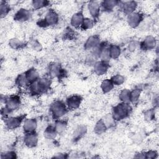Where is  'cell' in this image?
Wrapping results in <instances>:
<instances>
[{
	"label": "cell",
	"instance_id": "6da1fadb",
	"mask_svg": "<svg viewBox=\"0 0 159 159\" xmlns=\"http://www.w3.org/2000/svg\"><path fill=\"white\" fill-rule=\"evenodd\" d=\"M52 84V78L49 76L40 77L37 80L32 82L28 86V89L31 94L39 95L48 91Z\"/></svg>",
	"mask_w": 159,
	"mask_h": 159
},
{
	"label": "cell",
	"instance_id": "7a4b0ae2",
	"mask_svg": "<svg viewBox=\"0 0 159 159\" xmlns=\"http://www.w3.org/2000/svg\"><path fill=\"white\" fill-rule=\"evenodd\" d=\"M132 109L130 103L120 102L113 107L111 114L116 121H120L127 118L130 114Z\"/></svg>",
	"mask_w": 159,
	"mask_h": 159
},
{
	"label": "cell",
	"instance_id": "3957f363",
	"mask_svg": "<svg viewBox=\"0 0 159 159\" xmlns=\"http://www.w3.org/2000/svg\"><path fill=\"white\" fill-rule=\"evenodd\" d=\"M68 109L66 103L60 100L54 101L50 106V112L55 120L64 116L67 113Z\"/></svg>",
	"mask_w": 159,
	"mask_h": 159
},
{
	"label": "cell",
	"instance_id": "277c9868",
	"mask_svg": "<svg viewBox=\"0 0 159 159\" xmlns=\"http://www.w3.org/2000/svg\"><path fill=\"white\" fill-rule=\"evenodd\" d=\"M59 15L54 9H49L45 14L43 19H40L37 24L42 27H46L48 26H53L57 24L59 21Z\"/></svg>",
	"mask_w": 159,
	"mask_h": 159
},
{
	"label": "cell",
	"instance_id": "5b68a950",
	"mask_svg": "<svg viewBox=\"0 0 159 159\" xmlns=\"http://www.w3.org/2000/svg\"><path fill=\"white\" fill-rule=\"evenodd\" d=\"M4 106L13 111L18 109L21 104V99L17 94H12L4 98Z\"/></svg>",
	"mask_w": 159,
	"mask_h": 159
},
{
	"label": "cell",
	"instance_id": "8992f818",
	"mask_svg": "<svg viewBox=\"0 0 159 159\" xmlns=\"http://www.w3.org/2000/svg\"><path fill=\"white\" fill-rule=\"evenodd\" d=\"M24 119V116H12L4 119V124L7 129L14 130L20 127V125L23 123Z\"/></svg>",
	"mask_w": 159,
	"mask_h": 159
},
{
	"label": "cell",
	"instance_id": "52a82bcc",
	"mask_svg": "<svg viewBox=\"0 0 159 159\" xmlns=\"http://www.w3.org/2000/svg\"><path fill=\"white\" fill-rule=\"evenodd\" d=\"M137 2L135 1H119L117 6L120 10L125 15L129 14L136 11L137 7Z\"/></svg>",
	"mask_w": 159,
	"mask_h": 159
},
{
	"label": "cell",
	"instance_id": "ba28073f",
	"mask_svg": "<svg viewBox=\"0 0 159 159\" xmlns=\"http://www.w3.org/2000/svg\"><path fill=\"white\" fill-rule=\"evenodd\" d=\"M157 46V41L153 35H148L146 36L143 40L139 43V47L143 51H149L153 49Z\"/></svg>",
	"mask_w": 159,
	"mask_h": 159
},
{
	"label": "cell",
	"instance_id": "9c48e42d",
	"mask_svg": "<svg viewBox=\"0 0 159 159\" xmlns=\"http://www.w3.org/2000/svg\"><path fill=\"white\" fill-rule=\"evenodd\" d=\"M143 19V14L139 11H135L127 16V22L132 28L137 27Z\"/></svg>",
	"mask_w": 159,
	"mask_h": 159
},
{
	"label": "cell",
	"instance_id": "30bf717a",
	"mask_svg": "<svg viewBox=\"0 0 159 159\" xmlns=\"http://www.w3.org/2000/svg\"><path fill=\"white\" fill-rule=\"evenodd\" d=\"M48 74L50 78H60L64 74V70L61 65L57 62H53L48 65Z\"/></svg>",
	"mask_w": 159,
	"mask_h": 159
},
{
	"label": "cell",
	"instance_id": "8fae6325",
	"mask_svg": "<svg viewBox=\"0 0 159 159\" xmlns=\"http://www.w3.org/2000/svg\"><path fill=\"white\" fill-rule=\"evenodd\" d=\"M32 17V13L30 11L25 8L19 9L14 14V20L19 22H24L30 19Z\"/></svg>",
	"mask_w": 159,
	"mask_h": 159
},
{
	"label": "cell",
	"instance_id": "7c38bea8",
	"mask_svg": "<svg viewBox=\"0 0 159 159\" xmlns=\"http://www.w3.org/2000/svg\"><path fill=\"white\" fill-rule=\"evenodd\" d=\"M93 71L96 75L102 76L105 75L109 68V62L98 60L93 66Z\"/></svg>",
	"mask_w": 159,
	"mask_h": 159
},
{
	"label": "cell",
	"instance_id": "4fadbf2b",
	"mask_svg": "<svg viewBox=\"0 0 159 159\" xmlns=\"http://www.w3.org/2000/svg\"><path fill=\"white\" fill-rule=\"evenodd\" d=\"M24 143L29 148L35 147L39 142V137L36 132L25 133L24 136Z\"/></svg>",
	"mask_w": 159,
	"mask_h": 159
},
{
	"label": "cell",
	"instance_id": "5bb4252c",
	"mask_svg": "<svg viewBox=\"0 0 159 159\" xmlns=\"http://www.w3.org/2000/svg\"><path fill=\"white\" fill-rule=\"evenodd\" d=\"M83 98L81 96L78 94H73L69 96L66 100V104L68 109H78L81 105Z\"/></svg>",
	"mask_w": 159,
	"mask_h": 159
},
{
	"label": "cell",
	"instance_id": "9a60e30c",
	"mask_svg": "<svg viewBox=\"0 0 159 159\" xmlns=\"http://www.w3.org/2000/svg\"><path fill=\"white\" fill-rule=\"evenodd\" d=\"M37 125V120L35 118H27L22 123V128L25 133L35 132Z\"/></svg>",
	"mask_w": 159,
	"mask_h": 159
},
{
	"label": "cell",
	"instance_id": "2e32d148",
	"mask_svg": "<svg viewBox=\"0 0 159 159\" xmlns=\"http://www.w3.org/2000/svg\"><path fill=\"white\" fill-rule=\"evenodd\" d=\"M100 3L96 1H91L88 4V10L92 19L94 20L98 18L101 12Z\"/></svg>",
	"mask_w": 159,
	"mask_h": 159
},
{
	"label": "cell",
	"instance_id": "e0dca14e",
	"mask_svg": "<svg viewBox=\"0 0 159 159\" xmlns=\"http://www.w3.org/2000/svg\"><path fill=\"white\" fill-rule=\"evenodd\" d=\"M100 41V37L98 35H93L89 36L86 40L84 44V48L87 51H91L96 45H98Z\"/></svg>",
	"mask_w": 159,
	"mask_h": 159
},
{
	"label": "cell",
	"instance_id": "ac0fdd59",
	"mask_svg": "<svg viewBox=\"0 0 159 159\" xmlns=\"http://www.w3.org/2000/svg\"><path fill=\"white\" fill-rule=\"evenodd\" d=\"M84 15L82 12L79 11L74 13L70 19V24L75 28H79L81 27L84 20Z\"/></svg>",
	"mask_w": 159,
	"mask_h": 159
},
{
	"label": "cell",
	"instance_id": "d6986e66",
	"mask_svg": "<svg viewBox=\"0 0 159 159\" xmlns=\"http://www.w3.org/2000/svg\"><path fill=\"white\" fill-rule=\"evenodd\" d=\"M119 1L116 0H106L100 3L101 9L106 12H111L117 6Z\"/></svg>",
	"mask_w": 159,
	"mask_h": 159
},
{
	"label": "cell",
	"instance_id": "ffe728a7",
	"mask_svg": "<svg viewBox=\"0 0 159 159\" xmlns=\"http://www.w3.org/2000/svg\"><path fill=\"white\" fill-rule=\"evenodd\" d=\"M58 135L56 130L55 129V127L53 125H48L45 128L43 132V136L44 137L49 140H53L56 138L57 135Z\"/></svg>",
	"mask_w": 159,
	"mask_h": 159
},
{
	"label": "cell",
	"instance_id": "44dd1931",
	"mask_svg": "<svg viewBox=\"0 0 159 159\" xmlns=\"http://www.w3.org/2000/svg\"><path fill=\"white\" fill-rule=\"evenodd\" d=\"M68 125L67 121L66 120L58 119L55 120V122L53 125L55 129L56 130L58 134H60L65 132V130L66 129Z\"/></svg>",
	"mask_w": 159,
	"mask_h": 159
},
{
	"label": "cell",
	"instance_id": "7402d4cb",
	"mask_svg": "<svg viewBox=\"0 0 159 159\" xmlns=\"http://www.w3.org/2000/svg\"><path fill=\"white\" fill-rule=\"evenodd\" d=\"M114 87L111 79H104L102 81L100 85V88L102 92L104 94L111 92Z\"/></svg>",
	"mask_w": 159,
	"mask_h": 159
},
{
	"label": "cell",
	"instance_id": "603a6c76",
	"mask_svg": "<svg viewBox=\"0 0 159 159\" xmlns=\"http://www.w3.org/2000/svg\"><path fill=\"white\" fill-rule=\"evenodd\" d=\"M16 84L19 88H28L30 84L25 73L19 75L16 79Z\"/></svg>",
	"mask_w": 159,
	"mask_h": 159
},
{
	"label": "cell",
	"instance_id": "cb8c5ba5",
	"mask_svg": "<svg viewBox=\"0 0 159 159\" xmlns=\"http://www.w3.org/2000/svg\"><path fill=\"white\" fill-rule=\"evenodd\" d=\"M109 51L111 59H117L121 54V48L120 46L117 45H109Z\"/></svg>",
	"mask_w": 159,
	"mask_h": 159
},
{
	"label": "cell",
	"instance_id": "d4e9b609",
	"mask_svg": "<svg viewBox=\"0 0 159 159\" xmlns=\"http://www.w3.org/2000/svg\"><path fill=\"white\" fill-rule=\"evenodd\" d=\"M25 74L30 83L37 80L38 78H40V75L38 71L34 68L27 70L25 72Z\"/></svg>",
	"mask_w": 159,
	"mask_h": 159
},
{
	"label": "cell",
	"instance_id": "484cf974",
	"mask_svg": "<svg viewBox=\"0 0 159 159\" xmlns=\"http://www.w3.org/2000/svg\"><path fill=\"white\" fill-rule=\"evenodd\" d=\"M107 129V127L103 122L102 119H99L96 122L94 127V132L97 135H102L104 134Z\"/></svg>",
	"mask_w": 159,
	"mask_h": 159
},
{
	"label": "cell",
	"instance_id": "4316f807",
	"mask_svg": "<svg viewBox=\"0 0 159 159\" xmlns=\"http://www.w3.org/2000/svg\"><path fill=\"white\" fill-rule=\"evenodd\" d=\"M101 119L103 121V122L105 124V125H106L107 129L114 127L116 125V122H117L113 117L111 113H107V114H105L102 117Z\"/></svg>",
	"mask_w": 159,
	"mask_h": 159
},
{
	"label": "cell",
	"instance_id": "83f0119b",
	"mask_svg": "<svg viewBox=\"0 0 159 159\" xmlns=\"http://www.w3.org/2000/svg\"><path fill=\"white\" fill-rule=\"evenodd\" d=\"M142 93V89L140 88H135L130 91V103H137Z\"/></svg>",
	"mask_w": 159,
	"mask_h": 159
},
{
	"label": "cell",
	"instance_id": "f1b7e54d",
	"mask_svg": "<svg viewBox=\"0 0 159 159\" xmlns=\"http://www.w3.org/2000/svg\"><path fill=\"white\" fill-rule=\"evenodd\" d=\"M9 45L12 49L19 50L24 47V43L18 38L13 37L9 40Z\"/></svg>",
	"mask_w": 159,
	"mask_h": 159
},
{
	"label": "cell",
	"instance_id": "f546056e",
	"mask_svg": "<svg viewBox=\"0 0 159 159\" xmlns=\"http://www.w3.org/2000/svg\"><path fill=\"white\" fill-rule=\"evenodd\" d=\"M11 11V6L9 4L4 1H1L0 2V14L1 17L4 18Z\"/></svg>",
	"mask_w": 159,
	"mask_h": 159
},
{
	"label": "cell",
	"instance_id": "4dcf8cb0",
	"mask_svg": "<svg viewBox=\"0 0 159 159\" xmlns=\"http://www.w3.org/2000/svg\"><path fill=\"white\" fill-rule=\"evenodd\" d=\"M109 45L108 43H107L103 47V48L101 50V52L100 53L99 57V59L100 60L109 62V60H111V57H110L109 51Z\"/></svg>",
	"mask_w": 159,
	"mask_h": 159
},
{
	"label": "cell",
	"instance_id": "1f68e13d",
	"mask_svg": "<svg viewBox=\"0 0 159 159\" xmlns=\"http://www.w3.org/2000/svg\"><path fill=\"white\" fill-rule=\"evenodd\" d=\"M87 129L85 125H79L75 129L73 134V139L79 140L80 139L86 132Z\"/></svg>",
	"mask_w": 159,
	"mask_h": 159
},
{
	"label": "cell",
	"instance_id": "d6a6232c",
	"mask_svg": "<svg viewBox=\"0 0 159 159\" xmlns=\"http://www.w3.org/2000/svg\"><path fill=\"white\" fill-rule=\"evenodd\" d=\"M50 1L47 0H34L32 1V6L34 9H40L48 6Z\"/></svg>",
	"mask_w": 159,
	"mask_h": 159
},
{
	"label": "cell",
	"instance_id": "836d02e7",
	"mask_svg": "<svg viewBox=\"0 0 159 159\" xmlns=\"http://www.w3.org/2000/svg\"><path fill=\"white\" fill-rule=\"evenodd\" d=\"M130 90L128 89H122L119 94V99L120 102L130 103Z\"/></svg>",
	"mask_w": 159,
	"mask_h": 159
},
{
	"label": "cell",
	"instance_id": "e575fe53",
	"mask_svg": "<svg viewBox=\"0 0 159 159\" xmlns=\"http://www.w3.org/2000/svg\"><path fill=\"white\" fill-rule=\"evenodd\" d=\"M94 25V20L89 17H84L83 23L80 27L82 30H86L91 29L93 27Z\"/></svg>",
	"mask_w": 159,
	"mask_h": 159
},
{
	"label": "cell",
	"instance_id": "d590c367",
	"mask_svg": "<svg viewBox=\"0 0 159 159\" xmlns=\"http://www.w3.org/2000/svg\"><path fill=\"white\" fill-rule=\"evenodd\" d=\"M110 79L114 86L122 85L125 80L124 76L120 74H116L115 75H113Z\"/></svg>",
	"mask_w": 159,
	"mask_h": 159
},
{
	"label": "cell",
	"instance_id": "8d00e7d4",
	"mask_svg": "<svg viewBox=\"0 0 159 159\" xmlns=\"http://www.w3.org/2000/svg\"><path fill=\"white\" fill-rule=\"evenodd\" d=\"M144 119L147 121H152L155 119V111L153 108L148 109L146 110L143 113Z\"/></svg>",
	"mask_w": 159,
	"mask_h": 159
},
{
	"label": "cell",
	"instance_id": "74e56055",
	"mask_svg": "<svg viewBox=\"0 0 159 159\" xmlns=\"http://www.w3.org/2000/svg\"><path fill=\"white\" fill-rule=\"evenodd\" d=\"M13 111L10 109L9 108H8L6 106H4L3 107H2L1 111V116L2 117V119H6L11 116H12V114H13Z\"/></svg>",
	"mask_w": 159,
	"mask_h": 159
},
{
	"label": "cell",
	"instance_id": "f35d334b",
	"mask_svg": "<svg viewBox=\"0 0 159 159\" xmlns=\"http://www.w3.org/2000/svg\"><path fill=\"white\" fill-rule=\"evenodd\" d=\"M1 158V159H14L17 158V154L14 151H8L2 153Z\"/></svg>",
	"mask_w": 159,
	"mask_h": 159
},
{
	"label": "cell",
	"instance_id": "ab89813d",
	"mask_svg": "<svg viewBox=\"0 0 159 159\" xmlns=\"http://www.w3.org/2000/svg\"><path fill=\"white\" fill-rule=\"evenodd\" d=\"M30 46L33 50L37 51V52L42 50V45L38 40L34 39L30 42Z\"/></svg>",
	"mask_w": 159,
	"mask_h": 159
},
{
	"label": "cell",
	"instance_id": "60d3db41",
	"mask_svg": "<svg viewBox=\"0 0 159 159\" xmlns=\"http://www.w3.org/2000/svg\"><path fill=\"white\" fill-rule=\"evenodd\" d=\"M139 46V43L136 40H132L128 44V50L130 52H134Z\"/></svg>",
	"mask_w": 159,
	"mask_h": 159
},
{
	"label": "cell",
	"instance_id": "b9f144b4",
	"mask_svg": "<svg viewBox=\"0 0 159 159\" xmlns=\"http://www.w3.org/2000/svg\"><path fill=\"white\" fill-rule=\"evenodd\" d=\"M158 153L155 150H150L146 152H145V158H157Z\"/></svg>",
	"mask_w": 159,
	"mask_h": 159
},
{
	"label": "cell",
	"instance_id": "7bdbcfd3",
	"mask_svg": "<svg viewBox=\"0 0 159 159\" xmlns=\"http://www.w3.org/2000/svg\"><path fill=\"white\" fill-rule=\"evenodd\" d=\"M54 158H66L65 155H63V153H57L55 156L53 157Z\"/></svg>",
	"mask_w": 159,
	"mask_h": 159
}]
</instances>
